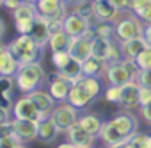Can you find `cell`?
I'll use <instances>...</instances> for the list:
<instances>
[{"mask_svg":"<svg viewBox=\"0 0 151 148\" xmlns=\"http://www.w3.org/2000/svg\"><path fill=\"white\" fill-rule=\"evenodd\" d=\"M98 137L101 139V143H103L107 148H116V146H119V144H123V143H128V141L112 127V123H110L109 120L103 121V127H101Z\"/></svg>","mask_w":151,"mask_h":148,"instance_id":"cell-21","label":"cell"},{"mask_svg":"<svg viewBox=\"0 0 151 148\" xmlns=\"http://www.w3.org/2000/svg\"><path fill=\"white\" fill-rule=\"evenodd\" d=\"M11 109L6 107V105H0V127H4L9 120H11Z\"/></svg>","mask_w":151,"mask_h":148,"instance_id":"cell-40","label":"cell"},{"mask_svg":"<svg viewBox=\"0 0 151 148\" xmlns=\"http://www.w3.org/2000/svg\"><path fill=\"white\" fill-rule=\"evenodd\" d=\"M139 89H140V86L135 81H130L124 86H121V100H119V105L124 107V109H128V111L139 107Z\"/></svg>","mask_w":151,"mask_h":148,"instance_id":"cell-17","label":"cell"},{"mask_svg":"<svg viewBox=\"0 0 151 148\" xmlns=\"http://www.w3.org/2000/svg\"><path fill=\"white\" fill-rule=\"evenodd\" d=\"M80 82L84 84V88L98 100V96L103 93V84H101V79H98V77H82L80 79Z\"/></svg>","mask_w":151,"mask_h":148,"instance_id":"cell-32","label":"cell"},{"mask_svg":"<svg viewBox=\"0 0 151 148\" xmlns=\"http://www.w3.org/2000/svg\"><path fill=\"white\" fill-rule=\"evenodd\" d=\"M139 111H140V116H142V120L151 127V102L147 104V105H142V107H139Z\"/></svg>","mask_w":151,"mask_h":148,"instance_id":"cell-41","label":"cell"},{"mask_svg":"<svg viewBox=\"0 0 151 148\" xmlns=\"http://www.w3.org/2000/svg\"><path fill=\"white\" fill-rule=\"evenodd\" d=\"M103 98L110 104H117L119 105V100H121V86H114V84H109L105 89H103Z\"/></svg>","mask_w":151,"mask_h":148,"instance_id":"cell-34","label":"cell"},{"mask_svg":"<svg viewBox=\"0 0 151 148\" xmlns=\"http://www.w3.org/2000/svg\"><path fill=\"white\" fill-rule=\"evenodd\" d=\"M116 148H132V144H130V143H123V144H119V146H116Z\"/></svg>","mask_w":151,"mask_h":148,"instance_id":"cell-46","label":"cell"},{"mask_svg":"<svg viewBox=\"0 0 151 148\" xmlns=\"http://www.w3.org/2000/svg\"><path fill=\"white\" fill-rule=\"evenodd\" d=\"M69 89H71V82L62 79V77H59V75H53V79L48 82V91H50V95L53 96V100L57 104L68 100Z\"/></svg>","mask_w":151,"mask_h":148,"instance_id":"cell-18","label":"cell"},{"mask_svg":"<svg viewBox=\"0 0 151 148\" xmlns=\"http://www.w3.org/2000/svg\"><path fill=\"white\" fill-rule=\"evenodd\" d=\"M16 148H29V146H27V144H25V143H20V144H18V146H16Z\"/></svg>","mask_w":151,"mask_h":148,"instance_id":"cell-49","label":"cell"},{"mask_svg":"<svg viewBox=\"0 0 151 148\" xmlns=\"http://www.w3.org/2000/svg\"><path fill=\"white\" fill-rule=\"evenodd\" d=\"M135 62H137V66H139L140 70L151 68V46H149V45H147L140 54H139V57L135 59Z\"/></svg>","mask_w":151,"mask_h":148,"instance_id":"cell-36","label":"cell"},{"mask_svg":"<svg viewBox=\"0 0 151 148\" xmlns=\"http://www.w3.org/2000/svg\"><path fill=\"white\" fill-rule=\"evenodd\" d=\"M93 32H94V38L116 39L114 23H109V22H94V23H93Z\"/></svg>","mask_w":151,"mask_h":148,"instance_id":"cell-31","label":"cell"},{"mask_svg":"<svg viewBox=\"0 0 151 148\" xmlns=\"http://www.w3.org/2000/svg\"><path fill=\"white\" fill-rule=\"evenodd\" d=\"M130 13L142 23H151V0H130Z\"/></svg>","mask_w":151,"mask_h":148,"instance_id":"cell-27","label":"cell"},{"mask_svg":"<svg viewBox=\"0 0 151 148\" xmlns=\"http://www.w3.org/2000/svg\"><path fill=\"white\" fill-rule=\"evenodd\" d=\"M109 2H110L119 13H128V11H130V0H109Z\"/></svg>","mask_w":151,"mask_h":148,"instance_id":"cell-39","label":"cell"},{"mask_svg":"<svg viewBox=\"0 0 151 148\" xmlns=\"http://www.w3.org/2000/svg\"><path fill=\"white\" fill-rule=\"evenodd\" d=\"M18 68H20V62L9 52V48L4 54H0V77H14Z\"/></svg>","mask_w":151,"mask_h":148,"instance_id":"cell-28","label":"cell"},{"mask_svg":"<svg viewBox=\"0 0 151 148\" xmlns=\"http://www.w3.org/2000/svg\"><path fill=\"white\" fill-rule=\"evenodd\" d=\"M77 148H89V146H77Z\"/></svg>","mask_w":151,"mask_h":148,"instance_id":"cell-51","label":"cell"},{"mask_svg":"<svg viewBox=\"0 0 151 148\" xmlns=\"http://www.w3.org/2000/svg\"><path fill=\"white\" fill-rule=\"evenodd\" d=\"M94 38V32L91 30L89 34L86 36H78V38H71V43H69V48H68V54L78 62H84L89 55H91V41Z\"/></svg>","mask_w":151,"mask_h":148,"instance_id":"cell-13","label":"cell"},{"mask_svg":"<svg viewBox=\"0 0 151 148\" xmlns=\"http://www.w3.org/2000/svg\"><path fill=\"white\" fill-rule=\"evenodd\" d=\"M107 66L109 62L100 59V57H94V55H89L84 62H82V73L86 77H98V79H103L105 71H107Z\"/></svg>","mask_w":151,"mask_h":148,"instance_id":"cell-19","label":"cell"},{"mask_svg":"<svg viewBox=\"0 0 151 148\" xmlns=\"http://www.w3.org/2000/svg\"><path fill=\"white\" fill-rule=\"evenodd\" d=\"M69 43H71V36L64 29H59V30L52 32L50 41H48V48L52 52H68Z\"/></svg>","mask_w":151,"mask_h":148,"instance_id":"cell-26","label":"cell"},{"mask_svg":"<svg viewBox=\"0 0 151 148\" xmlns=\"http://www.w3.org/2000/svg\"><path fill=\"white\" fill-rule=\"evenodd\" d=\"M46 81H48V75L39 61L22 64L14 75V84L23 95H29V93L43 88L46 84Z\"/></svg>","mask_w":151,"mask_h":148,"instance_id":"cell-1","label":"cell"},{"mask_svg":"<svg viewBox=\"0 0 151 148\" xmlns=\"http://www.w3.org/2000/svg\"><path fill=\"white\" fill-rule=\"evenodd\" d=\"M36 43H37V46L39 48H46L48 46V41H50V36H52V30H50V25H48V20H45L43 16H36V20H34V27H32V30H30V34H29Z\"/></svg>","mask_w":151,"mask_h":148,"instance_id":"cell-15","label":"cell"},{"mask_svg":"<svg viewBox=\"0 0 151 148\" xmlns=\"http://www.w3.org/2000/svg\"><path fill=\"white\" fill-rule=\"evenodd\" d=\"M22 4H23V0H4V7L6 9H11V11L18 9Z\"/></svg>","mask_w":151,"mask_h":148,"instance_id":"cell-43","label":"cell"},{"mask_svg":"<svg viewBox=\"0 0 151 148\" xmlns=\"http://www.w3.org/2000/svg\"><path fill=\"white\" fill-rule=\"evenodd\" d=\"M29 98L34 102V105L37 107V111L41 112L43 118L52 116V112H53V109H55V105H57V102L53 100V96L50 95V91H45L43 88H39V89L29 93Z\"/></svg>","mask_w":151,"mask_h":148,"instance_id":"cell-14","label":"cell"},{"mask_svg":"<svg viewBox=\"0 0 151 148\" xmlns=\"http://www.w3.org/2000/svg\"><path fill=\"white\" fill-rule=\"evenodd\" d=\"M146 41L142 39V36L139 38H133V39H128V41H121L119 43V48H121V55L123 59H130V61H135L139 57V54L146 48Z\"/></svg>","mask_w":151,"mask_h":148,"instance_id":"cell-22","label":"cell"},{"mask_svg":"<svg viewBox=\"0 0 151 148\" xmlns=\"http://www.w3.org/2000/svg\"><path fill=\"white\" fill-rule=\"evenodd\" d=\"M57 148H77V146H75L73 143H69V141H64V143H60Z\"/></svg>","mask_w":151,"mask_h":148,"instance_id":"cell-45","label":"cell"},{"mask_svg":"<svg viewBox=\"0 0 151 148\" xmlns=\"http://www.w3.org/2000/svg\"><path fill=\"white\" fill-rule=\"evenodd\" d=\"M135 82L142 88H147L151 89V68H146V70H139L137 77H135Z\"/></svg>","mask_w":151,"mask_h":148,"instance_id":"cell-37","label":"cell"},{"mask_svg":"<svg viewBox=\"0 0 151 148\" xmlns=\"http://www.w3.org/2000/svg\"><path fill=\"white\" fill-rule=\"evenodd\" d=\"M119 16H121V13L109 2V0L96 2V7H94V22H109V23H114Z\"/></svg>","mask_w":151,"mask_h":148,"instance_id":"cell-23","label":"cell"},{"mask_svg":"<svg viewBox=\"0 0 151 148\" xmlns=\"http://www.w3.org/2000/svg\"><path fill=\"white\" fill-rule=\"evenodd\" d=\"M66 102H69L75 109H78V111H86L87 107H91L96 102V98L84 88V84L80 81H77V82L71 84V89H69V95H68Z\"/></svg>","mask_w":151,"mask_h":148,"instance_id":"cell-11","label":"cell"},{"mask_svg":"<svg viewBox=\"0 0 151 148\" xmlns=\"http://www.w3.org/2000/svg\"><path fill=\"white\" fill-rule=\"evenodd\" d=\"M14 86H16L14 77H2V81H0V105H6L11 109Z\"/></svg>","mask_w":151,"mask_h":148,"instance_id":"cell-29","label":"cell"},{"mask_svg":"<svg viewBox=\"0 0 151 148\" xmlns=\"http://www.w3.org/2000/svg\"><path fill=\"white\" fill-rule=\"evenodd\" d=\"M139 66L135 61L130 59H119L116 62H110L107 66V71L103 79L107 81V84H114V86H124L130 81H135L137 73H139Z\"/></svg>","mask_w":151,"mask_h":148,"instance_id":"cell-3","label":"cell"},{"mask_svg":"<svg viewBox=\"0 0 151 148\" xmlns=\"http://www.w3.org/2000/svg\"><path fill=\"white\" fill-rule=\"evenodd\" d=\"M103 118L100 116V114H96V112H84V114H80L78 116V125L82 127V128H86L89 134H93V136H96L98 137V134H100V130H101V127H103Z\"/></svg>","mask_w":151,"mask_h":148,"instance_id":"cell-24","label":"cell"},{"mask_svg":"<svg viewBox=\"0 0 151 148\" xmlns=\"http://www.w3.org/2000/svg\"><path fill=\"white\" fill-rule=\"evenodd\" d=\"M7 128L9 134L18 141V143H30L34 139H37V123L36 121H29V120H9L7 121Z\"/></svg>","mask_w":151,"mask_h":148,"instance_id":"cell-7","label":"cell"},{"mask_svg":"<svg viewBox=\"0 0 151 148\" xmlns=\"http://www.w3.org/2000/svg\"><path fill=\"white\" fill-rule=\"evenodd\" d=\"M128 143L132 144V148H151V134L137 130V132L128 139Z\"/></svg>","mask_w":151,"mask_h":148,"instance_id":"cell-33","label":"cell"},{"mask_svg":"<svg viewBox=\"0 0 151 148\" xmlns=\"http://www.w3.org/2000/svg\"><path fill=\"white\" fill-rule=\"evenodd\" d=\"M69 61H71V55L68 52H52V64L55 66V71L62 70Z\"/></svg>","mask_w":151,"mask_h":148,"instance_id":"cell-35","label":"cell"},{"mask_svg":"<svg viewBox=\"0 0 151 148\" xmlns=\"http://www.w3.org/2000/svg\"><path fill=\"white\" fill-rule=\"evenodd\" d=\"M0 7H4V0H0Z\"/></svg>","mask_w":151,"mask_h":148,"instance_id":"cell-50","label":"cell"},{"mask_svg":"<svg viewBox=\"0 0 151 148\" xmlns=\"http://www.w3.org/2000/svg\"><path fill=\"white\" fill-rule=\"evenodd\" d=\"M78 109H75L69 102H60L55 105L53 112H52V120L57 125L60 134H66L75 123L78 121Z\"/></svg>","mask_w":151,"mask_h":148,"instance_id":"cell-6","label":"cell"},{"mask_svg":"<svg viewBox=\"0 0 151 148\" xmlns=\"http://www.w3.org/2000/svg\"><path fill=\"white\" fill-rule=\"evenodd\" d=\"M94 7H96L94 0H80V2L71 6V13L80 15V16H84V18L93 22L94 20Z\"/></svg>","mask_w":151,"mask_h":148,"instance_id":"cell-30","label":"cell"},{"mask_svg":"<svg viewBox=\"0 0 151 148\" xmlns=\"http://www.w3.org/2000/svg\"><path fill=\"white\" fill-rule=\"evenodd\" d=\"M23 2H27V4H37V0H23Z\"/></svg>","mask_w":151,"mask_h":148,"instance_id":"cell-48","label":"cell"},{"mask_svg":"<svg viewBox=\"0 0 151 148\" xmlns=\"http://www.w3.org/2000/svg\"><path fill=\"white\" fill-rule=\"evenodd\" d=\"M6 30H7V29H6V23H4L2 18H0V41H2V38L6 36Z\"/></svg>","mask_w":151,"mask_h":148,"instance_id":"cell-44","label":"cell"},{"mask_svg":"<svg viewBox=\"0 0 151 148\" xmlns=\"http://www.w3.org/2000/svg\"><path fill=\"white\" fill-rule=\"evenodd\" d=\"M11 112H13V118H16V120H29V121H36V123H39L43 120L41 112L37 111V107L34 105V102L29 98V95L20 96L13 104Z\"/></svg>","mask_w":151,"mask_h":148,"instance_id":"cell-9","label":"cell"},{"mask_svg":"<svg viewBox=\"0 0 151 148\" xmlns=\"http://www.w3.org/2000/svg\"><path fill=\"white\" fill-rule=\"evenodd\" d=\"M91 55L100 57V59L107 61L109 64L123 59L119 43L116 39H103V38H93V41H91Z\"/></svg>","mask_w":151,"mask_h":148,"instance_id":"cell-5","label":"cell"},{"mask_svg":"<svg viewBox=\"0 0 151 148\" xmlns=\"http://www.w3.org/2000/svg\"><path fill=\"white\" fill-rule=\"evenodd\" d=\"M142 25L144 23L135 15H132L130 11L128 13H121V16L114 22L116 41L121 43V41H128V39L142 36Z\"/></svg>","mask_w":151,"mask_h":148,"instance_id":"cell-4","label":"cell"},{"mask_svg":"<svg viewBox=\"0 0 151 148\" xmlns=\"http://www.w3.org/2000/svg\"><path fill=\"white\" fill-rule=\"evenodd\" d=\"M59 134H60V132H59L57 125L53 123L52 116L43 118V120L37 123V139H39L43 144H50V143H53V141L57 139Z\"/></svg>","mask_w":151,"mask_h":148,"instance_id":"cell-20","label":"cell"},{"mask_svg":"<svg viewBox=\"0 0 151 148\" xmlns=\"http://www.w3.org/2000/svg\"><path fill=\"white\" fill-rule=\"evenodd\" d=\"M66 137L69 143H73L75 146H89L93 148L94 143H96V136L89 134L86 128H82L78 123H75L68 132H66Z\"/></svg>","mask_w":151,"mask_h":148,"instance_id":"cell-16","label":"cell"},{"mask_svg":"<svg viewBox=\"0 0 151 148\" xmlns=\"http://www.w3.org/2000/svg\"><path fill=\"white\" fill-rule=\"evenodd\" d=\"M64 2H66L68 6H73V4H77V2H80V0H64Z\"/></svg>","mask_w":151,"mask_h":148,"instance_id":"cell-47","label":"cell"},{"mask_svg":"<svg viewBox=\"0 0 151 148\" xmlns=\"http://www.w3.org/2000/svg\"><path fill=\"white\" fill-rule=\"evenodd\" d=\"M0 81H2V77H0Z\"/></svg>","mask_w":151,"mask_h":148,"instance_id":"cell-53","label":"cell"},{"mask_svg":"<svg viewBox=\"0 0 151 148\" xmlns=\"http://www.w3.org/2000/svg\"><path fill=\"white\" fill-rule=\"evenodd\" d=\"M62 29L71 36V38H78V36H86L93 30V22L80 16V15H75V13H68V16L64 18Z\"/></svg>","mask_w":151,"mask_h":148,"instance_id":"cell-12","label":"cell"},{"mask_svg":"<svg viewBox=\"0 0 151 148\" xmlns=\"http://www.w3.org/2000/svg\"><path fill=\"white\" fill-rule=\"evenodd\" d=\"M55 75H59V77L69 81L71 84L77 82V81H80V79L84 77V73H82V62L75 61V59L71 57V61H69L62 70H57V71H55Z\"/></svg>","mask_w":151,"mask_h":148,"instance_id":"cell-25","label":"cell"},{"mask_svg":"<svg viewBox=\"0 0 151 148\" xmlns=\"http://www.w3.org/2000/svg\"><path fill=\"white\" fill-rule=\"evenodd\" d=\"M36 16H37L36 4H27V2H23L18 9H14V11H13V18H14L18 34H30V30H32V27H34Z\"/></svg>","mask_w":151,"mask_h":148,"instance_id":"cell-8","label":"cell"},{"mask_svg":"<svg viewBox=\"0 0 151 148\" xmlns=\"http://www.w3.org/2000/svg\"><path fill=\"white\" fill-rule=\"evenodd\" d=\"M94 2H103V0H94Z\"/></svg>","mask_w":151,"mask_h":148,"instance_id":"cell-52","label":"cell"},{"mask_svg":"<svg viewBox=\"0 0 151 148\" xmlns=\"http://www.w3.org/2000/svg\"><path fill=\"white\" fill-rule=\"evenodd\" d=\"M9 52L14 55V59L22 64H29V62H36L43 57V48L37 46V43L29 36V34H18V38H14L9 45H7Z\"/></svg>","mask_w":151,"mask_h":148,"instance_id":"cell-2","label":"cell"},{"mask_svg":"<svg viewBox=\"0 0 151 148\" xmlns=\"http://www.w3.org/2000/svg\"><path fill=\"white\" fill-rule=\"evenodd\" d=\"M110 123H112V127L128 141L137 130H139V120H137V116L135 114H132L128 109L126 111H121V112H117L114 118H110L109 120Z\"/></svg>","mask_w":151,"mask_h":148,"instance_id":"cell-10","label":"cell"},{"mask_svg":"<svg viewBox=\"0 0 151 148\" xmlns=\"http://www.w3.org/2000/svg\"><path fill=\"white\" fill-rule=\"evenodd\" d=\"M149 102H151V89L140 86V89H139V107L147 105Z\"/></svg>","mask_w":151,"mask_h":148,"instance_id":"cell-38","label":"cell"},{"mask_svg":"<svg viewBox=\"0 0 151 148\" xmlns=\"http://www.w3.org/2000/svg\"><path fill=\"white\" fill-rule=\"evenodd\" d=\"M142 39L146 41V45L151 46V23H144L142 25Z\"/></svg>","mask_w":151,"mask_h":148,"instance_id":"cell-42","label":"cell"}]
</instances>
